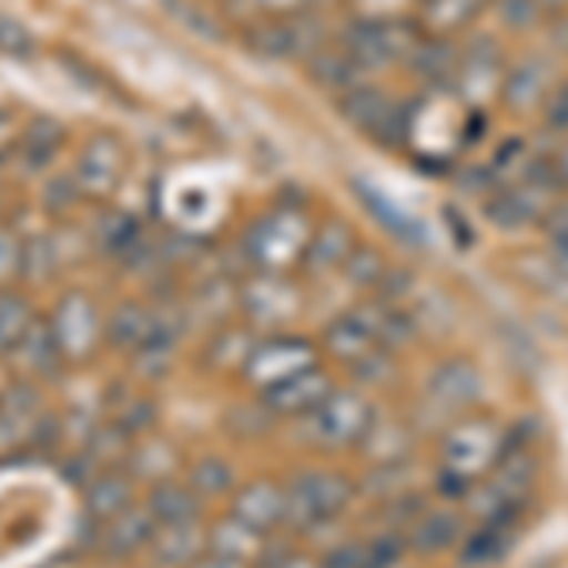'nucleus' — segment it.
Listing matches in <instances>:
<instances>
[{
    "label": "nucleus",
    "mask_w": 568,
    "mask_h": 568,
    "mask_svg": "<svg viewBox=\"0 0 568 568\" xmlns=\"http://www.w3.org/2000/svg\"><path fill=\"white\" fill-rule=\"evenodd\" d=\"M508 433L485 414H466L447 428L444 452H439V470H444V485L452 489H470L481 478H489L493 466L500 463Z\"/></svg>",
    "instance_id": "f257e3e1"
},
{
    "label": "nucleus",
    "mask_w": 568,
    "mask_h": 568,
    "mask_svg": "<svg viewBox=\"0 0 568 568\" xmlns=\"http://www.w3.org/2000/svg\"><path fill=\"white\" fill-rule=\"evenodd\" d=\"M304 420V439L318 452H353L364 447L375 428V406L356 387H334Z\"/></svg>",
    "instance_id": "f03ea898"
},
{
    "label": "nucleus",
    "mask_w": 568,
    "mask_h": 568,
    "mask_svg": "<svg viewBox=\"0 0 568 568\" xmlns=\"http://www.w3.org/2000/svg\"><path fill=\"white\" fill-rule=\"evenodd\" d=\"M284 497H288L284 524L300 530H315L334 524V519H342L349 511L356 485L342 470H304L296 481L284 485Z\"/></svg>",
    "instance_id": "7ed1b4c3"
},
{
    "label": "nucleus",
    "mask_w": 568,
    "mask_h": 568,
    "mask_svg": "<svg viewBox=\"0 0 568 568\" xmlns=\"http://www.w3.org/2000/svg\"><path fill=\"white\" fill-rule=\"evenodd\" d=\"M311 232H315V227L307 224L304 213H296V209H277V213L262 216L258 224L246 232L243 251L262 273H281V270H288L292 262H304Z\"/></svg>",
    "instance_id": "20e7f679"
},
{
    "label": "nucleus",
    "mask_w": 568,
    "mask_h": 568,
    "mask_svg": "<svg viewBox=\"0 0 568 568\" xmlns=\"http://www.w3.org/2000/svg\"><path fill=\"white\" fill-rule=\"evenodd\" d=\"M417 42H420V23L394 20V16L390 20L387 16H364V20L349 23V31L342 34V45L368 72L409 61Z\"/></svg>",
    "instance_id": "39448f33"
},
{
    "label": "nucleus",
    "mask_w": 568,
    "mask_h": 568,
    "mask_svg": "<svg viewBox=\"0 0 568 568\" xmlns=\"http://www.w3.org/2000/svg\"><path fill=\"white\" fill-rule=\"evenodd\" d=\"M337 110L353 130L375 136V141H402L409 133V110L398 106L379 84L364 80L353 91L337 95Z\"/></svg>",
    "instance_id": "423d86ee"
},
{
    "label": "nucleus",
    "mask_w": 568,
    "mask_h": 568,
    "mask_svg": "<svg viewBox=\"0 0 568 568\" xmlns=\"http://www.w3.org/2000/svg\"><path fill=\"white\" fill-rule=\"evenodd\" d=\"M326 349L342 364H349L353 372H372L375 364H383L390 356L387 342L379 337V329H375L364 304L353 311H342V315L326 326Z\"/></svg>",
    "instance_id": "0eeeda50"
},
{
    "label": "nucleus",
    "mask_w": 568,
    "mask_h": 568,
    "mask_svg": "<svg viewBox=\"0 0 568 568\" xmlns=\"http://www.w3.org/2000/svg\"><path fill=\"white\" fill-rule=\"evenodd\" d=\"M251 50H258L262 58L273 61H296V58H315L323 50V31H318L315 16H284V20H258L246 31Z\"/></svg>",
    "instance_id": "6e6552de"
},
{
    "label": "nucleus",
    "mask_w": 568,
    "mask_h": 568,
    "mask_svg": "<svg viewBox=\"0 0 568 568\" xmlns=\"http://www.w3.org/2000/svg\"><path fill=\"white\" fill-rule=\"evenodd\" d=\"M318 364V353L311 349L304 337H270V342L254 345L246 356V379L258 383L262 390L277 387V383L292 379V375L307 372Z\"/></svg>",
    "instance_id": "1a4fd4ad"
},
{
    "label": "nucleus",
    "mask_w": 568,
    "mask_h": 568,
    "mask_svg": "<svg viewBox=\"0 0 568 568\" xmlns=\"http://www.w3.org/2000/svg\"><path fill=\"white\" fill-rule=\"evenodd\" d=\"M122 175H125V149L118 136L110 133H95L91 141L84 144L77 160V190L84 197H106L122 186Z\"/></svg>",
    "instance_id": "9d476101"
},
{
    "label": "nucleus",
    "mask_w": 568,
    "mask_h": 568,
    "mask_svg": "<svg viewBox=\"0 0 568 568\" xmlns=\"http://www.w3.org/2000/svg\"><path fill=\"white\" fill-rule=\"evenodd\" d=\"M504 72H508V61H504L500 45L493 39H478L474 45L459 50V69H455V91L470 103H485V99L500 95Z\"/></svg>",
    "instance_id": "9b49d317"
},
{
    "label": "nucleus",
    "mask_w": 568,
    "mask_h": 568,
    "mask_svg": "<svg viewBox=\"0 0 568 568\" xmlns=\"http://www.w3.org/2000/svg\"><path fill=\"white\" fill-rule=\"evenodd\" d=\"M557 80L549 72V61L538 58V53H527V58H516L504 72L500 84V99L511 114H542V106L554 95Z\"/></svg>",
    "instance_id": "f8f14e48"
},
{
    "label": "nucleus",
    "mask_w": 568,
    "mask_h": 568,
    "mask_svg": "<svg viewBox=\"0 0 568 568\" xmlns=\"http://www.w3.org/2000/svg\"><path fill=\"white\" fill-rule=\"evenodd\" d=\"M428 406L439 414H466L474 402L481 398V372L466 356H452V361L436 364L428 375Z\"/></svg>",
    "instance_id": "ddd939ff"
},
{
    "label": "nucleus",
    "mask_w": 568,
    "mask_h": 568,
    "mask_svg": "<svg viewBox=\"0 0 568 568\" xmlns=\"http://www.w3.org/2000/svg\"><path fill=\"white\" fill-rule=\"evenodd\" d=\"M50 326L53 337H58V349L65 356H88L99 342V329H103L99 326L95 304H91L84 292H69L58 304V311H53Z\"/></svg>",
    "instance_id": "4468645a"
},
{
    "label": "nucleus",
    "mask_w": 568,
    "mask_h": 568,
    "mask_svg": "<svg viewBox=\"0 0 568 568\" xmlns=\"http://www.w3.org/2000/svg\"><path fill=\"white\" fill-rule=\"evenodd\" d=\"M329 390H334V379L315 364V368L292 375V379L277 383V387H270V390H262V406L270 409V414L307 417Z\"/></svg>",
    "instance_id": "2eb2a0df"
},
{
    "label": "nucleus",
    "mask_w": 568,
    "mask_h": 568,
    "mask_svg": "<svg viewBox=\"0 0 568 568\" xmlns=\"http://www.w3.org/2000/svg\"><path fill=\"white\" fill-rule=\"evenodd\" d=\"M284 508H288V497H284V485L277 481H251L235 493L232 500V519H240L258 535H270L273 527L284 524Z\"/></svg>",
    "instance_id": "dca6fc26"
},
{
    "label": "nucleus",
    "mask_w": 568,
    "mask_h": 568,
    "mask_svg": "<svg viewBox=\"0 0 568 568\" xmlns=\"http://www.w3.org/2000/svg\"><path fill=\"white\" fill-rule=\"evenodd\" d=\"M240 300H243V311L254 318V323H270V326H281L284 318H292L300 307L296 288H292L284 277H277V273H262L258 281H251Z\"/></svg>",
    "instance_id": "f3484780"
},
{
    "label": "nucleus",
    "mask_w": 568,
    "mask_h": 568,
    "mask_svg": "<svg viewBox=\"0 0 568 568\" xmlns=\"http://www.w3.org/2000/svg\"><path fill=\"white\" fill-rule=\"evenodd\" d=\"M110 337H114V345H122V349H130V353H144V349H152V345L175 342L171 329L163 326V318L144 304L118 307L114 318H110Z\"/></svg>",
    "instance_id": "a211bd4d"
},
{
    "label": "nucleus",
    "mask_w": 568,
    "mask_h": 568,
    "mask_svg": "<svg viewBox=\"0 0 568 568\" xmlns=\"http://www.w3.org/2000/svg\"><path fill=\"white\" fill-rule=\"evenodd\" d=\"M356 235L345 220H329V224L315 227L307 240V251H304V270L307 273H334V270H345L356 251Z\"/></svg>",
    "instance_id": "6ab92c4d"
},
{
    "label": "nucleus",
    "mask_w": 568,
    "mask_h": 568,
    "mask_svg": "<svg viewBox=\"0 0 568 568\" xmlns=\"http://www.w3.org/2000/svg\"><path fill=\"white\" fill-rule=\"evenodd\" d=\"M307 69H311V80H315L318 88H329L334 95H345V91H353L356 84L368 80V69H364L342 42L323 45V50L307 61Z\"/></svg>",
    "instance_id": "aec40b11"
},
{
    "label": "nucleus",
    "mask_w": 568,
    "mask_h": 568,
    "mask_svg": "<svg viewBox=\"0 0 568 568\" xmlns=\"http://www.w3.org/2000/svg\"><path fill=\"white\" fill-rule=\"evenodd\" d=\"M205 530L197 524H179V527H155L152 535V557L163 568H182L201 561V546H205Z\"/></svg>",
    "instance_id": "412c9836"
},
{
    "label": "nucleus",
    "mask_w": 568,
    "mask_h": 568,
    "mask_svg": "<svg viewBox=\"0 0 568 568\" xmlns=\"http://www.w3.org/2000/svg\"><path fill=\"white\" fill-rule=\"evenodd\" d=\"M406 65L420 72V80H428V84H452L455 69H459V45L452 39H439V34H420Z\"/></svg>",
    "instance_id": "4be33fe9"
},
{
    "label": "nucleus",
    "mask_w": 568,
    "mask_h": 568,
    "mask_svg": "<svg viewBox=\"0 0 568 568\" xmlns=\"http://www.w3.org/2000/svg\"><path fill=\"white\" fill-rule=\"evenodd\" d=\"M149 511L160 527H179V524H197L201 516V497L194 493V485H179V481H163L152 489Z\"/></svg>",
    "instance_id": "5701e85b"
},
{
    "label": "nucleus",
    "mask_w": 568,
    "mask_h": 568,
    "mask_svg": "<svg viewBox=\"0 0 568 568\" xmlns=\"http://www.w3.org/2000/svg\"><path fill=\"white\" fill-rule=\"evenodd\" d=\"M489 0H420V31L452 39L455 31L470 27Z\"/></svg>",
    "instance_id": "b1692460"
},
{
    "label": "nucleus",
    "mask_w": 568,
    "mask_h": 568,
    "mask_svg": "<svg viewBox=\"0 0 568 568\" xmlns=\"http://www.w3.org/2000/svg\"><path fill=\"white\" fill-rule=\"evenodd\" d=\"M155 527H160V524L152 519V511H144V508H125L122 516H114V519H110V527H106V538H103L106 554L130 557V554H136V549L152 546Z\"/></svg>",
    "instance_id": "393cba45"
},
{
    "label": "nucleus",
    "mask_w": 568,
    "mask_h": 568,
    "mask_svg": "<svg viewBox=\"0 0 568 568\" xmlns=\"http://www.w3.org/2000/svg\"><path fill=\"white\" fill-rule=\"evenodd\" d=\"M39 398H34V390H8L4 398H0V452H12L16 444H23L27 433L34 428V414H39Z\"/></svg>",
    "instance_id": "a878e982"
},
{
    "label": "nucleus",
    "mask_w": 568,
    "mask_h": 568,
    "mask_svg": "<svg viewBox=\"0 0 568 568\" xmlns=\"http://www.w3.org/2000/svg\"><path fill=\"white\" fill-rule=\"evenodd\" d=\"M356 194H361L364 205H368L372 213L383 220V227H387L390 235H398L402 243H417L420 240V220L409 216L402 205H394V201L383 194V190L368 186V182H356Z\"/></svg>",
    "instance_id": "bb28decb"
},
{
    "label": "nucleus",
    "mask_w": 568,
    "mask_h": 568,
    "mask_svg": "<svg viewBox=\"0 0 568 568\" xmlns=\"http://www.w3.org/2000/svg\"><path fill=\"white\" fill-rule=\"evenodd\" d=\"M125 508H133V485L125 474H103L99 481H91L88 489V511L95 519H114L122 516Z\"/></svg>",
    "instance_id": "cd10ccee"
},
{
    "label": "nucleus",
    "mask_w": 568,
    "mask_h": 568,
    "mask_svg": "<svg viewBox=\"0 0 568 568\" xmlns=\"http://www.w3.org/2000/svg\"><path fill=\"white\" fill-rule=\"evenodd\" d=\"M209 546H213V554L232 557V561L243 565L262 549V535L246 524H240V519H227V524H220L213 535H209Z\"/></svg>",
    "instance_id": "c85d7f7f"
},
{
    "label": "nucleus",
    "mask_w": 568,
    "mask_h": 568,
    "mask_svg": "<svg viewBox=\"0 0 568 568\" xmlns=\"http://www.w3.org/2000/svg\"><path fill=\"white\" fill-rule=\"evenodd\" d=\"M31 307H27L23 296L0 288V353H16L23 342V334L31 329Z\"/></svg>",
    "instance_id": "c756f323"
},
{
    "label": "nucleus",
    "mask_w": 568,
    "mask_h": 568,
    "mask_svg": "<svg viewBox=\"0 0 568 568\" xmlns=\"http://www.w3.org/2000/svg\"><path fill=\"white\" fill-rule=\"evenodd\" d=\"M61 141H65V130H61L53 118H34V122L27 125V133H23L27 168H45V163L53 160V152L61 149Z\"/></svg>",
    "instance_id": "7c9ffc66"
},
{
    "label": "nucleus",
    "mask_w": 568,
    "mask_h": 568,
    "mask_svg": "<svg viewBox=\"0 0 568 568\" xmlns=\"http://www.w3.org/2000/svg\"><path fill=\"white\" fill-rule=\"evenodd\" d=\"M345 273H349V281L361 284V288H387L390 262L383 258L379 251H372V246H356Z\"/></svg>",
    "instance_id": "2f4dec72"
},
{
    "label": "nucleus",
    "mask_w": 568,
    "mask_h": 568,
    "mask_svg": "<svg viewBox=\"0 0 568 568\" xmlns=\"http://www.w3.org/2000/svg\"><path fill=\"white\" fill-rule=\"evenodd\" d=\"M99 235H103L106 254H130L136 240H141V224H136L130 213H106Z\"/></svg>",
    "instance_id": "473e14b6"
},
{
    "label": "nucleus",
    "mask_w": 568,
    "mask_h": 568,
    "mask_svg": "<svg viewBox=\"0 0 568 568\" xmlns=\"http://www.w3.org/2000/svg\"><path fill=\"white\" fill-rule=\"evenodd\" d=\"M459 538V519L447 516V511H436V516H425L414 530V542L420 549H447Z\"/></svg>",
    "instance_id": "72a5a7b5"
},
{
    "label": "nucleus",
    "mask_w": 568,
    "mask_h": 568,
    "mask_svg": "<svg viewBox=\"0 0 568 568\" xmlns=\"http://www.w3.org/2000/svg\"><path fill=\"white\" fill-rule=\"evenodd\" d=\"M34 34L27 31V27L16 20V16H4L0 12V53L12 61H31L34 58Z\"/></svg>",
    "instance_id": "f704fd0d"
},
{
    "label": "nucleus",
    "mask_w": 568,
    "mask_h": 568,
    "mask_svg": "<svg viewBox=\"0 0 568 568\" xmlns=\"http://www.w3.org/2000/svg\"><path fill=\"white\" fill-rule=\"evenodd\" d=\"M493 4H497L500 23L511 31H527V27L542 23V16L549 12L546 0H493Z\"/></svg>",
    "instance_id": "c9c22d12"
},
{
    "label": "nucleus",
    "mask_w": 568,
    "mask_h": 568,
    "mask_svg": "<svg viewBox=\"0 0 568 568\" xmlns=\"http://www.w3.org/2000/svg\"><path fill=\"white\" fill-rule=\"evenodd\" d=\"M232 466L227 463H220V459H205V463H197L194 466V474H190V485H194V493L201 497H213V493H224V489H232Z\"/></svg>",
    "instance_id": "e433bc0d"
},
{
    "label": "nucleus",
    "mask_w": 568,
    "mask_h": 568,
    "mask_svg": "<svg viewBox=\"0 0 568 568\" xmlns=\"http://www.w3.org/2000/svg\"><path fill=\"white\" fill-rule=\"evenodd\" d=\"M542 232L549 251L557 254V262H568V201H557L542 220Z\"/></svg>",
    "instance_id": "4c0bfd02"
},
{
    "label": "nucleus",
    "mask_w": 568,
    "mask_h": 568,
    "mask_svg": "<svg viewBox=\"0 0 568 568\" xmlns=\"http://www.w3.org/2000/svg\"><path fill=\"white\" fill-rule=\"evenodd\" d=\"M258 12V20H284V16H304L315 8V0H246Z\"/></svg>",
    "instance_id": "58836bf2"
},
{
    "label": "nucleus",
    "mask_w": 568,
    "mask_h": 568,
    "mask_svg": "<svg viewBox=\"0 0 568 568\" xmlns=\"http://www.w3.org/2000/svg\"><path fill=\"white\" fill-rule=\"evenodd\" d=\"M23 273V243L8 227H0V281Z\"/></svg>",
    "instance_id": "ea45409f"
},
{
    "label": "nucleus",
    "mask_w": 568,
    "mask_h": 568,
    "mask_svg": "<svg viewBox=\"0 0 568 568\" xmlns=\"http://www.w3.org/2000/svg\"><path fill=\"white\" fill-rule=\"evenodd\" d=\"M542 118H546L549 130L568 133V88H565V84H557V88H554L549 103L542 106Z\"/></svg>",
    "instance_id": "a19ab883"
},
{
    "label": "nucleus",
    "mask_w": 568,
    "mask_h": 568,
    "mask_svg": "<svg viewBox=\"0 0 568 568\" xmlns=\"http://www.w3.org/2000/svg\"><path fill=\"white\" fill-rule=\"evenodd\" d=\"M265 568H326L318 557H311V554H296V549H288V554H277Z\"/></svg>",
    "instance_id": "79ce46f5"
},
{
    "label": "nucleus",
    "mask_w": 568,
    "mask_h": 568,
    "mask_svg": "<svg viewBox=\"0 0 568 568\" xmlns=\"http://www.w3.org/2000/svg\"><path fill=\"white\" fill-rule=\"evenodd\" d=\"M549 163H554V179H557V190L568 194V141L549 155Z\"/></svg>",
    "instance_id": "37998d69"
},
{
    "label": "nucleus",
    "mask_w": 568,
    "mask_h": 568,
    "mask_svg": "<svg viewBox=\"0 0 568 568\" xmlns=\"http://www.w3.org/2000/svg\"><path fill=\"white\" fill-rule=\"evenodd\" d=\"M489 4H493V0H489Z\"/></svg>",
    "instance_id": "c03bdc74"
}]
</instances>
